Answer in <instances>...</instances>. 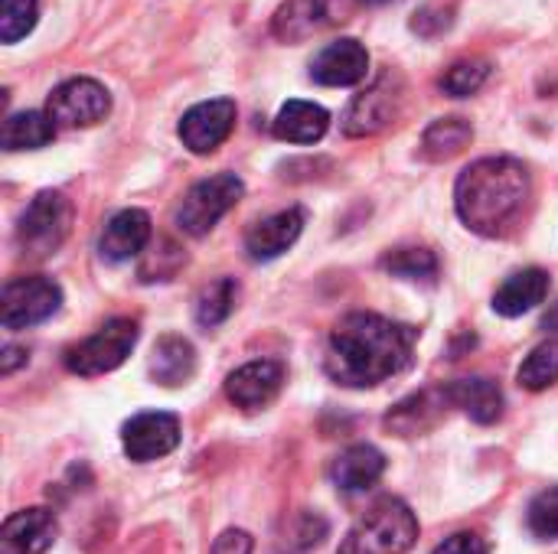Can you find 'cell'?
I'll list each match as a JSON object with an SVG mask.
<instances>
[{"instance_id":"obj_20","label":"cell","mask_w":558,"mask_h":554,"mask_svg":"<svg viewBox=\"0 0 558 554\" xmlns=\"http://www.w3.org/2000/svg\"><path fill=\"white\" fill-rule=\"evenodd\" d=\"M330 114L314 101H288L275 118V134L288 144H314L327 134Z\"/></svg>"},{"instance_id":"obj_16","label":"cell","mask_w":558,"mask_h":554,"mask_svg":"<svg viewBox=\"0 0 558 554\" xmlns=\"http://www.w3.org/2000/svg\"><path fill=\"white\" fill-rule=\"evenodd\" d=\"M304 232V212L301 209H284V212H275L268 219H262L258 225L248 229L245 235V251L252 261H271L278 255H284L298 235Z\"/></svg>"},{"instance_id":"obj_33","label":"cell","mask_w":558,"mask_h":554,"mask_svg":"<svg viewBox=\"0 0 558 554\" xmlns=\"http://www.w3.org/2000/svg\"><path fill=\"white\" fill-rule=\"evenodd\" d=\"M213 554H252V535L242 529H229L216 539Z\"/></svg>"},{"instance_id":"obj_7","label":"cell","mask_w":558,"mask_h":554,"mask_svg":"<svg viewBox=\"0 0 558 554\" xmlns=\"http://www.w3.org/2000/svg\"><path fill=\"white\" fill-rule=\"evenodd\" d=\"M62 304V291L56 281L33 274V278H13L3 284L0 294V323L3 330H26L43 320H49Z\"/></svg>"},{"instance_id":"obj_24","label":"cell","mask_w":558,"mask_h":554,"mask_svg":"<svg viewBox=\"0 0 558 554\" xmlns=\"http://www.w3.org/2000/svg\"><path fill=\"white\" fill-rule=\"evenodd\" d=\"M327 20H333L327 0H291L288 7H281L275 29H278V36H284V39H301V36L314 33V29H317L320 23H327Z\"/></svg>"},{"instance_id":"obj_1","label":"cell","mask_w":558,"mask_h":554,"mask_svg":"<svg viewBox=\"0 0 558 554\" xmlns=\"http://www.w3.org/2000/svg\"><path fill=\"white\" fill-rule=\"evenodd\" d=\"M415 330L379 313L343 317L327 343V376L347 389H373L412 362Z\"/></svg>"},{"instance_id":"obj_10","label":"cell","mask_w":558,"mask_h":554,"mask_svg":"<svg viewBox=\"0 0 558 554\" xmlns=\"http://www.w3.org/2000/svg\"><path fill=\"white\" fill-rule=\"evenodd\" d=\"M124 454L134 464H150L177 451L180 444V421L167 411H144L131 418L121 431Z\"/></svg>"},{"instance_id":"obj_11","label":"cell","mask_w":558,"mask_h":554,"mask_svg":"<svg viewBox=\"0 0 558 554\" xmlns=\"http://www.w3.org/2000/svg\"><path fill=\"white\" fill-rule=\"evenodd\" d=\"M235 127V101L229 98H213V101H199L193 104L183 121H180V140L193 150V153H213L219 144H226V137Z\"/></svg>"},{"instance_id":"obj_19","label":"cell","mask_w":558,"mask_h":554,"mask_svg":"<svg viewBox=\"0 0 558 554\" xmlns=\"http://www.w3.org/2000/svg\"><path fill=\"white\" fill-rule=\"evenodd\" d=\"M383 473H386V457L369 444H356L343 451L333 464V483L347 493H363L376 487Z\"/></svg>"},{"instance_id":"obj_21","label":"cell","mask_w":558,"mask_h":554,"mask_svg":"<svg viewBox=\"0 0 558 554\" xmlns=\"http://www.w3.org/2000/svg\"><path fill=\"white\" fill-rule=\"evenodd\" d=\"M196 372V349L183 340V336H163L157 346H154V359H150V376L167 385V389H177V385H186Z\"/></svg>"},{"instance_id":"obj_5","label":"cell","mask_w":558,"mask_h":554,"mask_svg":"<svg viewBox=\"0 0 558 554\" xmlns=\"http://www.w3.org/2000/svg\"><path fill=\"white\" fill-rule=\"evenodd\" d=\"M134 346H137V323L128 317H114L98 333H92L88 340H82L65 353V369L85 379L105 376L114 372L131 356Z\"/></svg>"},{"instance_id":"obj_30","label":"cell","mask_w":558,"mask_h":554,"mask_svg":"<svg viewBox=\"0 0 558 554\" xmlns=\"http://www.w3.org/2000/svg\"><path fill=\"white\" fill-rule=\"evenodd\" d=\"M530 529L539 539H558V487L546 490L530 506Z\"/></svg>"},{"instance_id":"obj_14","label":"cell","mask_w":558,"mask_h":554,"mask_svg":"<svg viewBox=\"0 0 558 554\" xmlns=\"http://www.w3.org/2000/svg\"><path fill=\"white\" fill-rule=\"evenodd\" d=\"M56 516L49 509L13 513L0 529V554H43L56 542Z\"/></svg>"},{"instance_id":"obj_17","label":"cell","mask_w":558,"mask_h":554,"mask_svg":"<svg viewBox=\"0 0 558 554\" xmlns=\"http://www.w3.org/2000/svg\"><path fill=\"white\" fill-rule=\"evenodd\" d=\"M546 294H549V274L543 268H526L500 284V291L494 294V310L500 317H523L536 310L546 300Z\"/></svg>"},{"instance_id":"obj_13","label":"cell","mask_w":558,"mask_h":554,"mask_svg":"<svg viewBox=\"0 0 558 554\" xmlns=\"http://www.w3.org/2000/svg\"><path fill=\"white\" fill-rule=\"evenodd\" d=\"M150 242V216L144 209H121L118 216L108 219L101 238H98V255L111 264L137 258Z\"/></svg>"},{"instance_id":"obj_9","label":"cell","mask_w":558,"mask_h":554,"mask_svg":"<svg viewBox=\"0 0 558 554\" xmlns=\"http://www.w3.org/2000/svg\"><path fill=\"white\" fill-rule=\"evenodd\" d=\"M111 111V95L95 78H69L59 88H52L46 101V114L56 127H88L105 121Z\"/></svg>"},{"instance_id":"obj_18","label":"cell","mask_w":558,"mask_h":554,"mask_svg":"<svg viewBox=\"0 0 558 554\" xmlns=\"http://www.w3.org/2000/svg\"><path fill=\"white\" fill-rule=\"evenodd\" d=\"M448 405L461 408L477 424H494L504 415V392L490 379H461L448 385Z\"/></svg>"},{"instance_id":"obj_23","label":"cell","mask_w":558,"mask_h":554,"mask_svg":"<svg viewBox=\"0 0 558 554\" xmlns=\"http://www.w3.org/2000/svg\"><path fill=\"white\" fill-rule=\"evenodd\" d=\"M474 140V127L464 118H441L435 121L425 137H422V150L428 160H451L458 157L468 144Z\"/></svg>"},{"instance_id":"obj_4","label":"cell","mask_w":558,"mask_h":554,"mask_svg":"<svg viewBox=\"0 0 558 554\" xmlns=\"http://www.w3.org/2000/svg\"><path fill=\"white\" fill-rule=\"evenodd\" d=\"M72 229V202L62 193H39L16 225V245L29 258H49L62 248L65 235Z\"/></svg>"},{"instance_id":"obj_28","label":"cell","mask_w":558,"mask_h":554,"mask_svg":"<svg viewBox=\"0 0 558 554\" xmlns=\"http://www.w3.org/2000/svg\"><path fill=\"white\" fill-rule=\"evenodd\" d=\"M487 75H490V65L484 59H464V62H454L441 75V88L454 98H468L487 82Z\"/></svg>"},{"instance_id":"obj_26","label":"cell","mask_w":558,"mask_h":554,"mask_svg":"<svg viewBox=\"0 0 558 554\" xmlns=\"http://www.w3.org/2000/svg\"><path fill=\"white\" fill-rule=\"evenodd\" d=\"M520 385L523 389H530V392H543V389H549V385H556L558 382V340H546V343H539L530 356H526V362L520 366Z\"/></svg>"},{"instance_id":"obj_31","label":"cell","mask_w":558,"mask_h":554,"mask_svg":"<svg viewBox=\"0 0 558 554\" xmlns=\"http://www.w3.org/2000/svg\"><path fill=\"white\" fill-rule=\"evenodd\" d=\"M451 10H445V7H425L422 13H415V20H412V29L415 33H422V36H438L441 29H448L451 26Z\"/></svg>"},{"instance_id":"obj_32","label":"cell","mask_w":558,"mask_h":554,"mask_svg":"<svg viewBox=\"0 0 558 554\" xmlns=\"http://www.w3.org/2000/svg\"><path fill=\"white\" fill-rule=\"evenodd\" d=\"M432 554H490V549H487V542H484L481 535H474V532H458V535L445 539Z\"/></svg>"},{"instance_id":"obj_8","label":"cell","mask_w":558,"mask_h":554,"mask_svg":"<svg viewBox=\"0 0 558 554\" xmlns=\"http://www.w3.org/2000/svg\"><path fill=\"white\" fill-rule=\"evenodd\" d=\"M405 101V82L399 72H386L379 75L363 95L353 98V104L343 114V131L350 137H369L379 134L383 127H389Z\"/></svg>"},{"instance_id":"obj_2","label":"cell","mask_w":558,"mask_h":554,"mask_svg":"<svg viewBox=\"0 0 558 554\" xmlns=\"http://www.w3.org/2000/svg\"><path fill=\"white\" fill-rule=\"evenodd\" d=\"M530 199V173L513 157H484L471 163L454 189L461 222L477 235H504Z\"/></svg>"},{"instance_id":"obj_15","label":"cell","mask_w":558,"mask_h":554,"mask_svg":"<svg viewBox=\"0 0 558 554\" xmlns=\"http://www.w3.org/2000/svg\"><path fill=\"white\" fill-rule=\"evenodd\" d=\"M369 72V52L356 39H337L330 42L311 65V78L330 88L356 85Z\"/></svg>"},{"instance_id":"obj_3","label":"cell","mask_w":558,"mask_h":554,"mask_svg":"<svg viewBox=\"0 0 558 554\" xmlns=\"http://www.w3.org/2000/svg\"><path fill=\"white\" fill-rule=\"evenodd\" d=\"M415 539V513L402 500H383L347 532L340 554H405Z\"/></svg>"},{"instance_id":"obj_29","label":"cell","mask_w":558,"mask_h":554,"mask_svg":"<svg viewBox=\"0 0 558 554\" xmlns=\"http://www.w3.org/2000/svg\"><path fill=\"white\" fill-rule=\"evenodd\" d=\"M36 13H39L36 0H3V7H0V39L3 42L23 39L36 26Z\"/></svg>"},{"instance_id":"obj_27","label":"cell","mask_w":558,"mask_h":554,"mask_svg":"<svg viewBox=\"0 0 558 554\" xmlns=\"http://www.w3.org/2000/svg\"><path fill=\"white\" fill-rule=\"evenodd\" d=\"M383 268L405 281H435L438 278V258L428 248H399L386 255Z\"/></svg>"},{"instance_id":"obj_22","label":"cell","mask_w":558,"mask_h":554,"mask_svg":"<svg viewBox=\"0 0 558 554\" xmlns=\"http://www.w3.org/2000/svg\"><path fill=\"white\" fill-rule=\"evenodd\" d=\"M56 137V124L46 111H20L3 121V147L7 150H36Z\"/></svg>"},{"instance_id":"obj_35","label":"cell","mask_w":558,"mask_h":554,"mask_svg":"<svg viewBox=\"0 0 558 554\" xmlns=\"http://www.w3.org/2000/svg\"><path fill=\"white\" fill-rule=\"evenodd\" d=\"M546 327L558 333V304H556V310H549V317H546Z\"/></svg>"},{"instance_id":"obj_25","label":"cell","mask_w":558,"mask_h":554,"mask_svg":"<svg viewBox=\"0 0 558 554\" xmlns=\"http://www.w3.org/2000/svg\"><path fill=\"white\" fill-rule=\"evenodd\" d=\"M235 297H239V284L232 278H219L213 281L209 287H203V294L196 297V323L213 330L219 323L229 320L232 307H235Z\"/></svg>"},{"instance_id":"obj_12","label":"cell","mask_w":558,"mask_h":554,"mask_svg":"<svg viewBox=\"0 0 558 554\" xmlns=\"http://www.w3.org/2000/svg\"><path fill=\"white\" fill-rule=\"evenodd\" d=\"M281 385H284L281 362H275V359H255V362L239 366L226 379V395L242 411H262V408H268L278 398Z\"/></svg>"},{"instance_id":"obj_34","label":"cell","mask_w":558,"mask_h":554,"mask_svg":"<svg viewBox=\"0 0 558 554\" xmlns=\"http://www.w3.org/2000/svg\"><path fill=\"white\" fill-rule=\"evenodd\" d=\"M20 362H26V353H23V349H16V346H7V349H3V359H0V372H3V376H10Z\"/></svg>"},{"instance_id":"obj_6","label":"cell","mask_w":558,"mask_h":554,"mask_svg":"<svg viewBox=\"0 0 558 554\" xmlns=\"http://www.w3.org/2000/svg\"><path fill=\"white\" fill-rule=\"evenodd\" d=\"M242 193L245 186L235 173H219V176L196 183L177 209V229L193 238L206 235L242 199Z\"/></svg>"}]
</instances>
